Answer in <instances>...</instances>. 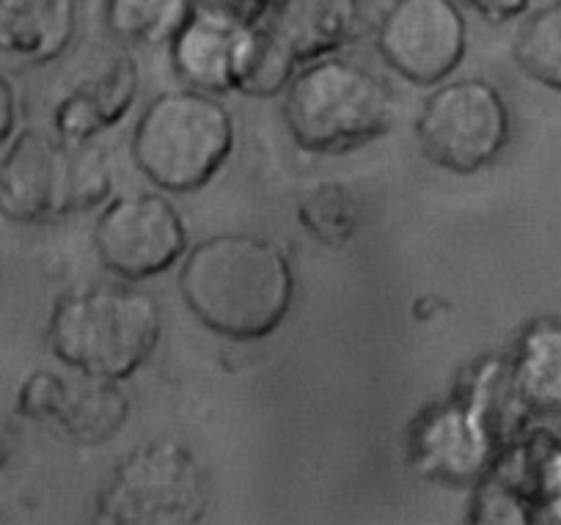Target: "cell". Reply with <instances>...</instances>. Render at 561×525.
Returning <instances> with one entry per match:
<instances>
[{
	"label": "cell",
	"instance_id": "cell-12",
	"mask_svg": "<svg viewBox=\"0 0 561 525\" xmlns=\"http://www.w3.org/2000/svg\"><path fill=\"white\" fill-rule=\"evenodd\" d=\"M251 25L215 0H198L187 23L169 45L171 67L182 83L215 96L234 94L237 58Z\"/></svg>",
	"mask_w": 561,
	"mask_h": 525
},
{
	"label": "cell",
	"instance_id": "cell-7",
	"mask_svg": "<svg viewBox=\"0 0 561 525\" xmlns=\"http://www.w3.org/2000/svg\"><path fill=\"white\" fill-rule=\"evenodd\" d=\"M415 116V140L433 166L479 173L493 166L512 140V107L504 91L484 78L433 85Z\"/></svg>",
	"mask_w": 561,
	"mask_h": 525
},
{
	"label": "cell",
	"instance_id": "cell-17",
	"mask_svg": "<svg viewBox=\"0 0 561 525\" xmlns=\"http://www.w3.org/2000/svg\"><path fill=\"white\" fill-rule=\"evenodd\" d=\"M512 58L531 83L561 94V0H548L523 14Z\"/></svg>",
	"mask_w": 561,
	"mask_h": 525
},
{
	"label": "cell",
	"instance_id": "cell-19",
	"mask_svg": "<svg viewBox=\"0 0 561 525\" xmlns=\"http://www.w3.org/2000/svg\"><path fill=\"white\" fill-rule=\"evenodd\" d=\"M298 220L320 246L344 248L360 229V204L344 182H322L300 196Z\"/></svg>",
	"mask_w": 561,
	"mask_h": 525
},
{
	"label": "cell",
	"instance_id": "cell-20",
	"mask_svg": "<svg viewBox=\"0 0 561 525\" xmlns=\"http://www.w3.org/2000/svg\"><path fill=\"white\" fill-rule=\"evenodd\" d=\"M140 89L138 64L129 53H118L89 85H83L102 129H111L122 122L135 105V96Z\"/></svg>",
	"mask_w": 561,
	"mask_h": 525
},
{
	"label": "cell",
	"instance_id": "cell-9",
	"mask_svg": "<svg viewBox=\"0 0 561 525\" xmlns=\"http://www.w3.org/2000/svg\"><path fill=\"white\" fill-rule=\"evenodd\" d=\"M102 267L122 281L163 275L185 259L191 240L180 209L163 193H133L105 204L94 226Z\"/></svg>",
	"mask_w": 561,
	"mask_h": 525
},
{
	"label": "cell",
	"instance_id": "cell-24",
	"mask_svg": "<svg viewBox=\"0 0 561 525\" xmlns=\"http://www.w3.org/2000/svg\"><path fill=\"white\" fill-rule=\"evenodd\" d=\"M9 457H12V435H9L7 424L0 421V470L7 468Z\"/></svg>",
	"mask_w": 561,
	"mask_h": 525
},
{
	"label": "cell",
	"instance_id": "cell-5",
	"mask_svg": "<svg viewBox=\"0 0 561 525\" xmlns=\"http://www.w3.org/2000/svg\"><path fill=\"white\" fill-rule=\"evenodd\" d=\"M237 144L234 118L220 96L191 85L154 96L129 140V155L154 187L193 193L207 187Z\"/></svg>",
	"mask_w": 561,
	"mask_h": 525
},
{
	"label": "cell",
	"instance_id": "cell-2",
	"mask_svg": "<svg viewBox=\"0 0 561 525\" xmlns=\"http://www.w3.org/2000/svg\"><path fill=\"white\" fill-rule=\"evenodd\" d=\"M163 335V308L147 289L89 284L56 300L47 346L69 372L127 383L154 355Z\"/></svg>",
	"mask_w": 561,
	"mask_h": 525
},
{
	"label": "cell",
	"instance_id": "cell-10",
	"mask_svg": "<svg viewBox=\"0 0 561 525\" xmlns=\"http://www.w3.org/2000/svg\"><path fill=\"white\" fill-rule=\"evenodd\" d=\"M386 67L415 85H438L468 53V20L460 0H393L375 31Z\"/></svg>",
	"mask_w": 561,
	"mask_h": 525
},
{
	"label": "cell",
	"instance_id": "cell-15",
	"mask_svg": "<svg viewBox=\"0 0 561 525\" xmlns=\"http://www.w3.org/2000/svg\"><path fill=\"white\" fill-rule=\"evenodd\" d=\"M506 383L523 408L561 419V319H534L520 330Z\"/></svg>",
	"mask_w": 561,
	"mask_h": 525
},
{
	"label": "cell",
	"instance_id": "cell-4",
	"mask_svg": "<svg viewBox=\"0 0 561 525\" xmlns=\"http://www.w3.org/2000/svg\"><path fill=\"white\" fill-rule=\"evenodd\" d=\"M280 113L304 151L344 155L391 129L397 100L380 75L333 53L298 69Z\"/></svg>",
	"mask_w": 561,
	"mask_h": 525
},
{
	"label": "cell",
	"instance_id": "cell-3",
	"mask_svg": "<svg viewBox=\"0 0 561 525\" xmlns=\"http://www.w3.org/2000/svg\"><path fill=\"white\" fill-rule=\"evenodd\" d=\"M111 191V157L96 140L25 129L0 157V215L12 224H53L89 213Z\"/></svg>",
	"mask_w": 561,
	"mask_h": 525
},
{
	"label": "cell",
	"instance_id": "cell-8",
	"mask_svg": "<svg viewBox=\"0 0 561 525\" xmlns=\"http://www.w3.org/2000/svg\"><path fill=\"white\" fill-rule=\"evenodd\" d=\"M488 364L468 383V391L449 402L430 404L410 424V468L440 484H477L501 454L499 421L493 413V380Z\"/></svg>",
	"mask_w": 561,
	"mask_h": 525
},
{
	"label": "cell",
	"instance_id": "cell-16",
	"mask_svg": "<svg viewBox=\"0 0 561 525\" xmlns=\"http://www.w3.org/2000/svg\"><path fill=\"white\" fill-rule=\"evenodd\" d=\"M198 0H105L107 34L127 47H169Z\"/></svg>",
	"mask_w": 561,
	"mask_h": 525
},
{
	"label": "cell",
	"instance_id": "cell-6",
	"mask_svg": "<svg viewBox=\"0 0 561 525\" xmlns=\"http://www.w3.org/2000/svg\"><path fill=\"white\" fill-rule=\"evenodd\" d=\"M209 476L180 441L158 437L118 459L96 492V520L111 525H193L207 517Z\"/></svg>",
	"mask_w": 561,
	"mask_h": 525
},
{
	"label": "cell",
	"instance_id": "cell-1",
	"mask_svg": "<svg viewBox=\"0 0 561 525\" xmlns=\"http://www.w3.org/2000/svg\"><path fill=\"white\" fill-rule=\"evenodd\" d=\"M180 295L207 330L231 341H259L284 324L295 303L287 251L259 235H213L187 248Z\"/></svg>",
	"mask_w": 561,
	"mask_h": 525
},
{
	"label": "cell",
	"instance_id": "cell-22",
	"mask_svg": "<svg viewBox=\"0 0 561 525\" xmlns=\"http://www.w3.org/2000/svg\"><path fill=\"white\" fill-rule=\"evenodd\" d=\"M18 127V91L7 72H0V149L12 140Z\"/></svg>",
	"mask_w": 561,
	"mask_h": 525
},
{
	"label": "cell",
	"instance_id": "cell-14",
	"mask_svg": "<svg viewBox=\"0 0 561 525\" xmlns=\"http://www.w3.org/2000/svg\"><path fill=\"white\" fill-rule=\"evenodd\" d=\"M264 23L304 67L347 47L364 23V7L360 0H275Z\"/></svg>",
	"mask_w": 561,
	"mask_h": 525
},
{
	"label": "cell",
	"instance_id": "cell-13",
	"mask_svg": "<svg viewBox=\"0 0 561 525\" xmlns=\"http://www.w3.org/2000/svg\"><path fill=\"white\" fill-rule=\"evenodd\" d=\"M78 31V0H0V72L58 61L75 45Z\"/></svg>",
	"mask_w": 561,
	"mask_h": 525
},
{
	"label": "cell",
	"instance_id": "cell-21",
	"mask_svg": "<svg viewBox=\"0 0 561 525\" xmlns=\"http://www.w3.org/2000/svg\"><path fill=\"white\" fill-rule=\"evenodd\" d=\"M466 3L468 9L484 18L488 23L501 25V23H512V20H520L523 14L531 9L534 0H460Z\"/></svg>",
	"mask_w": 561,
	"mask_h": 525
},
{
	"label": "cell",
	"instance_id": "cell-11",
	"mask_svg": "<svg viewBox=\"0 0 561 525\" xmlns=\"http://www.w3.org/2000/svg\"><path fill=\"white\" fill-rule=\"evenodd\" d=\"M129 397L122 383L105 377L34 372L18 393V415L50 426L78 446H102L124 430Z\"/></svg>",
	"mask_w": 561,
	"mask_h": 525
},
{
	"label": "cell",
	"instance_id": "cell-18",
	"mask_svg": "<svg viewBox=\"0 0 561 525\" xmlns=\"http://www.w3.org/2000/svg\"><path fill=\"white\" fill-rule=\"evenodd\" d=\"M300 64L287 53L267 28V23H253L242 39L240 58L234 72V94L270 100L287 91L293 78L298 75Z\"/></svg>",
	"mask_w": 561,
	"mask_h": 525
},
{
	"label": "cell",
	"instance_id": "cell-23",
	"mask_svg": "<svg viewBox=\"0 0 561 525\" xmlns=\"http://www.w3.org/2000/svg\"><path fill=\"white\" fill-rule=\"evenodd\" d=\"M215 3L229 9L231 14H237L245 23H262V20H267L275 0H215Z\"/></svg>",
	"mask_w": 561,
	"mask_h": 525
}]
</instances>
